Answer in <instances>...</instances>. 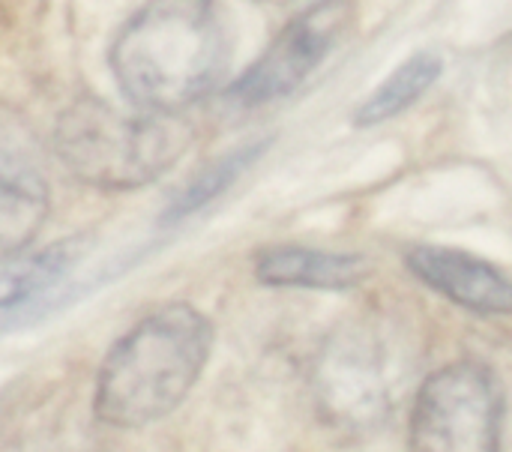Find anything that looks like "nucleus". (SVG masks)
<instances>
[{"instance_id":"f257e3e1","label":"nucleus","mask_w":512,"mask_h":452,"mask_svg":"<svg viewBox=\"0 0 512 452\" xmlns=\"http://www.w3.org/2000/svg\"><path fill=\"white\" fill-rule=\"evenodd\" d=\"M231 66V27L216 0H150L117 33L111 69L150 111L180 114L210 96Z\"/></svg>"},{"instance_id":"f03ea898","label":"nucleus","mask_w":512,"mask_h":452,"mask_svg":"<svg viewBox=\"0 0 512 452\" xmlns=\"http://www.w3.org/2000/svg\"><path fill=\"white\" fill-rule=\"evenodd\" d=\"M213 324L186 303L141 318L99 366L93 414L114 429H144L174 414L213 351Z\"/></svg>"},{"instance_id":"7ed1b4c3","label":"nucleus","mask_w":512,"mask_h":452,"mask_svg":"<svg viewBox=\"0 0 512 452\" xmlns=\"http://www.w3.org/2000/svg\"><path fill=\"white\" fill-rule=\"evenodd\" d=\"M192 144V126L177 114L117 108L84 96L54 123L60 165L96 189H138L162 177Z\"/></svg>"},{"instance_id":"20e7f679","label":"nucleus","mask_w":512,"mask_h":452,"mask_svg":"<svg viewBox=\"0 0 512 452\" xmlns=\"http://www.w3.org/2000/svg\"><path fill=\"white\" fill-rule=\"evenodd\" d=\"M504 396L474 360L432 372L411 411V452H501Z\"/></svg>"},{"instance_id":"39448f33","label":"nucleus","mask_w":512,"mask_h":452,"mask_svg":"<svg viewBox=\"0 0 512 452\" xmlns=\"http://www.w3.org/2000/svg\"><path fill=\"white\" fill-rule=\"evenodd\" d=\"M399 360L369 324L333 333L315 366V399L327 423L357 432L378 426L399 402Z\"/></svg>"},{"instance_id":"423d86ee","label":"nucleus","mask_w":512,"mask_h":452,"mask_svg":"<svg viewBox=\"0 0 512 452\" xmlns=\"http://www.w3.org/2000/svg\"><path fill=\"white\" fill-rule=\"evenodd\" d=\"M354 18V0H315L297 12L264 54L228 87L237 108H261L294 93L336 48Z\"/></svg>"},{"instance_id":"0eeeda50","label":"nucleus","mask_w":512,"mask_h":452,"mask_svg":"<svg viewBox=\"0 0 512 452\" xmlns=\"http://www.w3.org/2000/svg\"><path fill=\"white\" fill-rule=\"evenodd\" d=\"M405 264L423 285L462 309L477 315H512V276L492 261L450 246H414Z\"/></svg>"},{"instance_id":"6e6552de","label":"nucleus","mask_w":512,"mask_h":452,"mask_svg":"<svg viewBox=\"0 0 512 452\" xmlns=\"http://www.w3.org/2000/svg\"><path fill=\"white\" fill-rule=\"evenodd\" d=\"M255 276L273 288L348 291L369 276V261L357 252H324L306 246H270L255 258Z\"/></svg>"},{"instance_id":"1a4fd4ad","label":"nucleus","mask_w":512,"mask_h":452,"mask_svg":"<svg viewBox=\"0 0 512 452\" xmlns=\"http://www.w3.org/2000/svg\"><path fill=\"white\" fill-rule=\"evenodd\" d=\"M51 192L21 156L0 150V261L27 252L48 222Z\"/></svg>"},{"instance_id":"9d476101","label":"nucleus","mask_w":512,"mask_h":452,"mask_svg":"<svg viewBox=\"0 0 512 452\" xmlns=\"http://www.w3.org/2000/svg\"><path fill=\"white\" fill-rule=\"evenodd\" d=\"M87 234L57 240L39 252H18L0 264V309H15L57 285L69 270L81 264L90 249Z\"/></svg>"},{"instance_id":"9b49d317","label":"nucleus","mask_w":512,"mask_h":452,"mask_svg":"<svg viewBox=\"0 0 512 452\" xmlns=\"http://www.w3.org/2000/svg\"><path fill=\"white\" fill-rule=\"evenodd\" d=\"M444 60L435 51H417L402 66H396L354 111V126L372 129L396 120L411 105H417L441 78Z\"/></svg>"},{"instance_id":"f8f14e48","label":"nucleus","mask_w":512,"mask_h":452,"mask_svg":"<svg viewBox=\"0 0 512 452\" xmlns=\"http://www.w3.org/2000/svg\"><path fill=\"white\" fill-rule=\"evenodd\" d=\"M267 147H270V141H249V144H243V147H237V150H231V153H225L219 162H213V165H207L168 207H165V213H162V225H177V222H183L186 216H192V213H198L201 207H207L210 201H216L225 189H231L264 153H267Z\"/></svg>"},{"instance_id":"ddd939ff","label":"nucleus","mask_w":512,"mask_h":452,"mask_svg":"<svg viewBox=\"0 0 512 452\" xmlns=\"http://www.w3.org/2000/svg\"><path fill=\"white\" fill-rule=\"evenodd\" d=\"M258 3H270V6H288V3H297V0H258Z\"/></svg>"}]
</instances>
